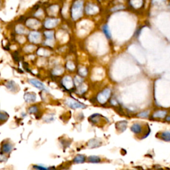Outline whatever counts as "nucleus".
Here are the masks:
<instances>
[{"instance_id": "nucleus-3", "label": "nucleus", "mask_w": 170, "mask_h": 170, "mask_svg": "<svg viewBox=\"0 0 170 170\" xmlns=\"http://www.w3.org/2000/svg\"><path fill=\"white\" fill-rule=\"evenodd\" d=\"M28 40L33 44H39L43 41V35L39 31H31L28 34Z\"/></svg>"}, {"instance_id": "nucleus-36", "label": "nucleus", "mask_w": 170, "mask_h": 170, "mask_svg": "<svg viewBox=\"0 0 170 170\" xmlns=\"http://www.w3.org/2000/svg\"><path fill=\"white\" fill-rule=\"evenodd\" d=\"M44 120L46 122H51L55 120V117L53 116V115L48 114V115H47L46 116H45Z\"/></svg>"}, {"instance_id": "nucleus-21", "label": "nucleus", "mask_w": 170, "mask_h": 170, "mask_svg": "<svg viewBox=\"0 0 170 170\" xmlns=\"http://www.w3.org/2000/svg\"><path fill=\"white\" fill-rule=\"evenodd\" d=\"M86 162V157L85 155L79 154L73 158V162L75 164H81L84 163Z\"/></svg>"}, {"instance_id": "nucleus-7", "label": "nucleus", "mask_w": 170, "mask_h": 170, "mask_svg": "<svg viewBox=\"0 0 170 170\" xmlns=\"http://www.w3.org/2000/svg\"><path fill=\"white\" fill-rule=\"evenodd\" d=\"M110 94H111V90L109 88H106L98 94L97 100L100 104H104L108 100Z\"/></svg>"}, {"instance_id": "nucleus-20", "label": "nucleus", "mask_w": 170, "mask_h": 170, "mask_svg": "<svg viewBox=\"0 0 170 170\" xmlns=\"http://www.w3.org/2000/svg\"><path fill=\"white\" fill-rule=\"evenodd\" d=\"M102 118H103V116L100 114H94L91 115L90 117L88 118L89 122L93 124H97L98 123H100V122L102 120Z\"/></svg>"}, {"instance_id": "nucleus-41", "label": "nucleus", "mask_w": 170, "mask_h": 170, "mask_svg": "<svg viewBox=\"0 0 170 170\" xmlns=\"http://www.w3.org/2000/svg\"><path fill=\"white\" fill-rule=\"evenodd\" d=\"M2 6H3V1L2 0H0V10H1Z\"/></svg>"}, {"instance_id": "nucleus-23", "label": "nucleus", "mask_w": 170, "mask_h": 170, "mask_svg": "<svg viewBox=\"0 0 170 170\" xmlns=\"http://www.w3.org/2000/svg\"><path fill=\"white\" fill-rule=\"evenodd\" d=\"M13 149V145L11 143H5L2 146L1 150L2 152L4 154H9L11 151Z\"/></svg>"}, {"instance_id": "nucleus-37", "label": "nucleus", "mask_w": 170, "mask_h": 170, "mask_svg": "<svg viewBox=\"0 0 170 170\" xmlns=\"http://www.w3.org/2000/svg\"><path fill=\"white\" fill-rule=\"evenodd\" d=\"M79 72V74L82 76H86V74H87V69H86V68L85 67H82L80 68Z\"/></svg>"}, {"instance_id": "nucleus-26", "label": "nucleus", "mask_w": 170, "mask_h": 170, "mask_svg": "<svg viewBox=\"0 0 170 170\" xmlns=\"http://www.w3.org/2000/svg\"><path fill=\"white\" fill-rule=\"evenodd\" d=\"M37 47L35 45H25L23 48V50L27 53H31L34 51V50H36Z\"/></svg>"}, {"instance_id": "nucleus-35", "label": "nucleus", "mask_w": 170, "mask_h": 170, "mask_svg": "<svg viewBox=\"0 0 170 170\" xmlns=\"http://www.w3.org/2000/svg\"><path fill=\"white\" fill-rule=\"evenodd\" d=\"M66 67L68 70L69 71H74L75 68V65H74V62L71 61H68L66 63Z\"/></svg>"}, {"instance_id": "nucleus-40", "label": "nucleus", "mask_w": 170, "mask_h": 170, "mask_svg": "<svg viewBox=\"0 0 170 170\" xmlns=\"http://www.w3.org/2000/svg\"><path fill=\"white\" fill-rule=\"evenodd\" d=\"M165 120L166 122H170V116H167L165 118Z\"/></svg>"}, {"instance_id": "nucleus-24", "label": "nucleus", "mask_w": 170, "mask_h": 170, "mask_svg": "<svg viewBox=\"0 0 170 170\" xmlns=\"http://www.w3.org/2000/svg\"><path fill=\"white\" fill-rule=\"evenodd\" d=\"M64 73V68L61 66H56L53 68L52 74L54 76H60Z\"/></svg>"}, {"instance_id": "nucleus-15", "label": "nucleus", "mask_w": 170, "mask_h": 170, "mask_svg": "<svg viewBox=\"0 0 170 170\" xmlns=\"http://www.w3.org/2000/svg\"><path fill=\"white\" fill-rule=\"evenodd\" d=\"M158 138L164 142H170V130H165L158 134Z\"/></svg>"}, {"instance_id": "nucleus-14", "label": "nucleus", "mask_w": 170, "mask_h": 170, "mask_svg": "<svg viewBox=\"0 0 170 170\" xmlns=\"http://www.w3.org/2000/svg\"><path fill=\"white\" fill-rule=\"evenodd\" d=\"M128 122L126 120H121L116 124V128L119 133L124 132L128 127Z\"/></svg>"}, {"instance_id": "nucleus-10", "label": "nucleus", "mask_w": 170, "mask_h": 170, "mask_svg": "<svg viewBox=\"0 0 170 170\" xmlns=\"http://www.w3.org/2000/svg\"><path fill=\"white\" fill-rule=\"evenodd\" d=\"M4 85L7 90L11 92H14L15 93V92H18L19 91V86L13 80H7V81L5 82Z\"/></svg>"}, {"instance_id": "nucleus-8", "label": "nucleus", "mask_w": 170, "mask_h": 170, "mask_svg": "<svg viewBox=\"0 0 170 170\" xmlns=\"http://www.w3.org/2000/svg\"><path fill=\"white\" fill-rule=\"evenodd\" d=\"M28 82L29 84L33 86L34 87L37 88L39 90H41L42 91H49L48 88H47V86L44 85V83L41 82L40 80L35 79H30L28 80Z\"/></svg>"}, {"instance_id": "nucleus-13", "label": "nucleus", "mask_w": 170, "mask_h": 170, "mask_svg": "<svg viewBox=\"0 0 170 170\" xmlns=\"http://www.w3.org/2000/svg\"><path fill=\"white\" fill-rule=\"evenodd\" d=\"M51 51L48 49L45 48V47H39L37 49V55L41 57H48L51 55Z\"/></svg>"}, {"instance_id": "nucleus-2", "label": "nucleus", "mask_w": 170, "mask_h": 170, "mask_svg": "<svg viewBox=\"0 0 170 170\" xmlns=\"http://www.w3.org/2000/svg\"><path fill=\"white\" fill-rule=\"evenodd\" d=\"M83 13V1L76 0L74 1L71 10V17L73 20H77L82 17Z\"/></svg>"}, {"instance_id": "nucleus-17", "label": "nucleus", "mask_w": 170, "mask_h": 170, "mask_svg": "<svg viewBox=\"0 0 170 170\" xmlns=\"http://www.w3.org/2000/svg\"><path fill=\"white\" fill-rule=\"evenodd\" d=\"M167 114H168V112H167L166 110H156V111H155L153 113L152 117L156 119H163L166 117Z\"/></svg>"}, {"instance_id": "nucleus-22", "label": "nucleus", "mask_w": 170, "mask_h": 170, "mask_svg": "<svg viewBox=\"0 0 170 170\" xmlns=\"http://www.w3.org/2000/svg\"><path fill=\"white\" fill-rule=\"evenodd\" d=\"M102 158L100 156H94V155H92V156H90L86 157V162L91 163H100L102 162Z\"/></svg>"}, {"instance_id": "nucleus-4", "label": "nucleus", "mask_w": 170, "mask_h": 170, "mask_svg": "<svg viewBox=\"0 0 170 170\" xmlns=\"http://www.w3.org/2000/svg\"><path fill=\"white\" fill-rule=\"evenodd\" d=\"M41 25L42 23L41 21L37 18H28L25 21V26L27 28L32 29L33 31H37Z\"/></svg>"}, {"instance_id": "nucleus-1", "label": "nucleus", "mask_w": 170, "mask_h": 170, "mask_svg": "<svg viewBox=\"0 0 170 170\" xmlns=\"http://www.w3.org/2000/svg\"><path fill=\"white\" fill-rule=\"evenodd\" d=\"M130 129L134 134L139 137L140 139H145L150 135L151 130L149 127L146 128V125L141 123V122H134L130 125Z\"/></svg>"}, {"instance_id": "nucleus-18", "label": "nucleus", "mask_w": 170, "mask_h": 170, "mask_svg": "<svg viewBox=\"0 0 170 170\" xmlns=\"http://www.w3.org/2000/svg\"><path fill=\"white\" fill-rule=\"evenodd\" d=\"M98 11V7L94 4H88L86 5V13L88 15L96 14Z\"/></svg>"}, {"instance_id": "nucleus-12", "label": "nucleus", "mask_w": 170, "mask_h": 170, "mask_svg": "<svg viewBox=\"0 0 170 170\" xmlns=\"http://www.w3.org/2000/svg\"><path fill=\"white\" fill-rule=\"evenodd\" d=\"M62 85L65 88L68 90L73 88L74 81L70 76H65L62 80Z\"/></svg>"}, {"instance_id": "nucleus-38", "label": "nucleus", "mask_w": 170, "mask_h": 170, "mask_svg": "<svg viewBox=\"0 0 170 170\" xmlns=\"http://www.w3.org/2000/svg\"><path fill=\"white\" fill-rule=\"evenodd\" d=\"M166 2V0H152V4L154 5H160Z\"/></svg>"}, {"instance_id": "nucleus-16", "label": "nucleus", "mask_w": 170, "mask_h": 170, "mask_svg": "<svg viewBox=\"0 0 170 170\" xmlns=\"http://www.w3.org/2000/svg\"><path fill=\"white\" fill-rule=\"evenodd\" d=\"M24 100L27 103L35 102L37 100V95L34 92H26L24 94Z\"/></svg>"}, {"instance_id": "nucleus-39", "label": "nucleus", "mask_w": 170, "mask_h": 170, "mask_svg": "<svg viewBox=\"0 0 170 170\" xmlns=\"http://www.w3.org/2000/svg\"><path fill=\"white\" fill-rule=\"evenodd\" d=\"M124 8V7L123 5H118V6H116L115 7H114L113 9V11H117V10H123Z\"/></svg>"}, {"instance_id": "nucleus-25", "label": "nucleus", "mask_w": 170, "mask_h": 170, "mask_svg": "<svg viewBox=\"0 0 170 170\" xmlns=\"http://www.w3.org/2000/svg\"><path fill=\"white\" fill-rule=\"evenodd\" d=\"M44 36L47 39H54L55 32L53 30H46L43 32Z\"/></svg>"}, {"instance_id": "nucleus-33", "label": "nucleus", "mask_w": 170, "mask_h": 170, "mask_svg": "<svg viewBox=\"0 0 170 170\" xmlns=\"http://www.w3.org/2000/svg\"><path fill=\"white\" fill-rule=\"evenodd\" d=\"M9 115L6 112L4 111H0V122H5L7 120Z\"/></svg>"}, {"instance_id": "nucleus-28", "label": "nucleus", "mask_w": 170, "mask_h": 170, "mask_svg": "<svg viewBox=\"0 0 170 170\" xmlns=\"http://www.w3.org/2000/svg\"><path fill=\"white\" fill-rule=\"evenodd\" d=\"M102 31L107 38L108 39L111 38V33H110V31L109 30V27H108V25L106 24L102 27Z\"/></svg>"}, {"instance_id": "nucleus-19", "label": "nucleus", "mask_w": 170, "mask_h": 170, "mask_svg": "<svg viewBox=\"0 0 170 170\" xmlns=\"http://www.w3.org/2000/svg\"><path fill=\"white\" fill-rule=\"evenodd\" d=\"M59 10V7L58 5L56 4H53L50 5L49 7H47V13H48L50 16H55L57 14Z\"/></svg>"}, {"instance_id": "nucleus-9", "label": "nucleus", "mask_w": 170, "mask_h": 170, "mask_svg": "<svg viewBox=\"0 0 170 170\" xmlns=\"http://www.w3.org/2000/svg\"><path fill=\"white\" fill-rule=\"evenodd\" d=\"M103 145L102 140L100 138H94L89 140L86 143V146L87 147L90 149H95L101 147Z\"/></svg>"}, {"instance_id": "nucleus-29", "label": "nucleus", "mask_w": 170, "mask_h": 170, "mask_svg": "<svg viewBox=\"0 0 170 170\" xmlns=\"http://www.w3.org/2000/svg\"><path fill=\"white\" fill-rule=\"evenodd\" d=\"M33 16L36 17L37 19H40L41 17H42L44 16V11L41 8H39L35 11Z\"/></svg>"}, {"instance_id": "nucleus-34", "label": "nucleus", "mask_w": 170, "mask_h": 170, "mask_svg": "<svg viewBox=\"0 0 170 170\" xmlns=\"http://www.w3.org/2000/svg\"><path fill=\"white\" fill-rule=\"evenodd\" d=\"M39 111L38 106L36 105H33L29 107L28 108V113L29 114H36Z\"/></svg>"}, {"instance_id": "nucleus-11", "label": "nucleus", "mask_w": 170, "mask_h": 170, "mask_svg": "<svg viewBox=\"0 0 170 170\" xmlns=\"http://www.w3.org/2000/svg\"><path fill=\"white\" fill-rule=\"evenodd\" d=\"M15 32L17 34V35H25L27 34H29V30L27 28V27L24 26L22 24H17L15 26Z\"/></svg>"}, {"instance_id": "nucleus-31", "label": "nucleus", "mask_w": 170, "mask_h": 170, "mask_svg": "<svg viewBox=\"0 0 170 170\" xmlns=\"http://www.w3.org/2000/svg\"><path fill=\"white\" fill-rule=\"evenodd\" d=\"M16 41L18 42L19 44H24L26 42V38L25 37V35H17L16 37Z\"/></svg>"}, {"instance_id": "nucleus-32", "label": "nucleus", "mask_w": 170, "mask_h": 170, "mask_svg": "<svg viewBox=\"0 0 170 170\" xmlns=\"http://www.w3.org/2000/svg\"><path fill=\"white\" fill-rule=\"evenodd\" d=\"M82 82H83V79L82 77H80L76 76L74 77V84L76 86H79L82 84Z\"/></svg>"}, {"instance_id": "nucleus-27", "label": "nucleus", "mask_w": 170, "mask_h": 170, "mask_svg": "<svg viewBox=\"0 0 170 170\" xmlns=\"http://www.w3.org/2000/svg\"><path fill=\"white\" fill-rule=\"evenodd\" d=\"M150 111L149 110H145V111H142L139 112L138 114L136 115L137 117L141 118H148L150 116Z\"/></svg>"}, {"instance_id": "nucleus-5", "label": "nucleus", "mask_w": 170, "mask_h": 170, "mask_svg": "<svg viewBox=\"0 0 170 170\" xmlns=\"http://www.w3.org/2000/svg\"><path fill=\"white\" fill-rule=\"evenodd\" d=\"M65 103L68 107H69L70 108H72L74 110L79 109V108L84 109L86 108V106L85 104L80 102L79 101H77L71 98H67V99L65 100Z\"/></svg>"}, {"instance_id": "nucleus-6", "label": "nucleus", "mask_w": 170, "mask_h": 170, "mask_svg": "<svg viewBox=\"0 0 170 170\" xmlns=\"http://www.w3.org/2000/svg\"><path fill=\"white\" fill-rule=\"evenodd\" d=\"M59 19L53 17H49L47 18L43 23V27L47 30H50V29H54L59 25Z\"/></svg>"}, {"instance_id": "nucleus-30", "label": "nucleus", "mask_w": 170, "mask_h": 170, "mask_svg": "<svg viewBox=\"0 0 170 170\" xmlns=\"http://www.w3.org/2000/svg\"><path fill=\"white\" fill-rule=\"evenodd\" d=\"M33 168L36 170H54L51 168H48V167L41 165V164H38V165L33 166Z\"/></svg>"}]
</instances>
